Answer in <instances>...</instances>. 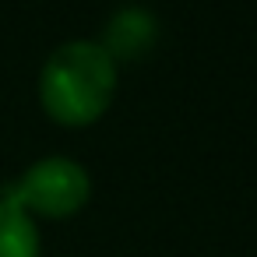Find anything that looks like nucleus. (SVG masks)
I'll use <instances>...</instances> for the list:
<instances>
[{"mask_svg":"<svg viewBox=\"0 0 257 257\" xmlns=\"http://www.w3.org/2000/svg\"><path fill=\"white\" fill-rule=\"evenodd\" d=\"M116 64H134L141 60L145 53L155 50L159 43V18L148 11V8H138V4H127L120 11L109 15L106 29H102V39H95Z\"/></svg>","mask_w":257,"mask_h":257,"instance_id":"3","label":"nucleus"},{"mask_svg":"<svg viewBox=\"0 0 257 257\" xmlns=\"http://www.w3.org/2000/svg\"><path fill=\"white\" fill-rule=\"evenodd\" d=\"M8 201H15L29 218H71L78 215L92 197V176L78 159L67 155H46L32 162L15 183L4 190Z\"/></svg>","mask_w":257,"mask_h":257,"instance_id":"2","label":"nucleus"},{"mask_svg":"<svg viewBox=\"0 0 257 257\" xmlns=\"http://www.w3.org/2000/svg\"><path fill=\"white\" fill-rule=\"evenodd\" d=\"M120 64L95 39L60 43L39 71V106L60 127H92L116 95Z\"/></svg>","mask_w":257,"mask_h":257,"instance_id":"1","label":"nucleus"},{"mask_svg":"<svg viewBox=\"0 0 257 257\" xmlns=\"http://www.w3.org/2000/svg\"><path fill=\"white\" fill-rule=\"evenodd\" d=\"M0 257H39L36 222L0 194Z\"/></svg>","mask_w":257,"mask_h":257,"instance_id":"4","label":"nucleus"}]
</instances>
